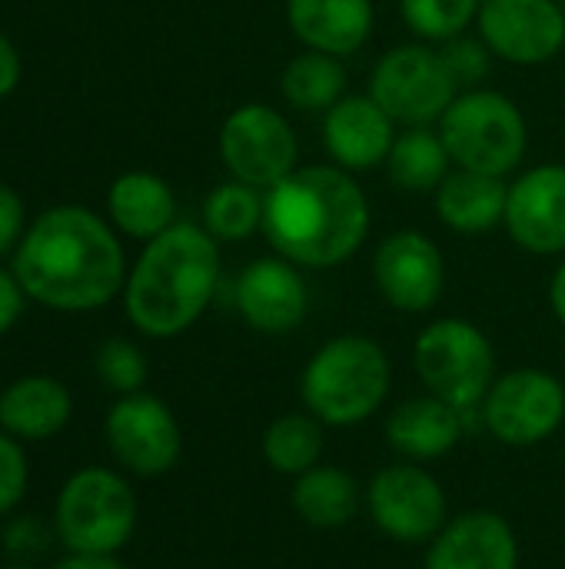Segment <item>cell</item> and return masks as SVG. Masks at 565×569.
<instances>
[{
	"label": "cell",
	"instance_id": "cell-21",
	"mask_svg": "<svg viewBox=\"0 0 565 569\" xmlns=\"http://www.w3.org/2000/svg\"><path fill=\"white\" fill-rule=\"evenodd\" d=\"M466 433V420L456 407L440 397H416L396 407L386 423V440L396 453L413 463L446 457Z\"/></svg>",
	"mask_w": 565,
	"mask_h": 569
},
{
	"label": "cell",
	"instance_id": "cell-9",
	"mask_svg": "<svg viewBox=\"0 0 565 569\" xmlns=\"http://www.w3.org/2000/svg\"><path fill=\"white\" fill-rule=\"evenodd\" d=\"M483 427L506 447H536L565 420V387L549 370L523 367L493 380L483 407Z\"/></svg>",
	"mask_w": 565,
	"mask_h": 569
},
{
	"label": "cell",
	"instance_id": "cell-37",
	"mask_svg": "<svg viewBox=\"0 0 565 569\" xmlns=\"http://www.w3.org/2000/svg\"><path fill=\"white\" fill-rule=\"evenodd\" d=\"M53 569H127L117 557H90V553H67Z\"/></svg>",
	"mask_w": 565,
	"mask_h": 569
},
{
	"label": "cell",
	"instance_id": "cell-31",
	"mask_svg": "<svg viewBox=\"0 0 565 569\" xmlns=\"http://www.w3.org/2000/svg\"><path fill=\"white\" fill-rule=\"evenodd\" d=\"M440 53H443L453 80L460 83V90H473L490 73V63H493V50L483 43V37L473 40V37H463L460 33V37L446 40L440 47Z\"/></svg>",
	"mask_w": 565,
	"mask_h": 569
},
{
	"label": "cell",
	"instance_id": "cell-32",
	"mask_svg": "<svg viewBox=\"0 0 565 569\" xmlns=\"http://www.w3.org/2000/svg\"><path fill=\"white\" fill-rule=\"evenodd\" d=\"M30 483V467H27V450L17 437L0 430V517H10Z\"/></svg>",
	"mask_w": 565,
	"mask_h": 569
},
{
	"label": "cell",
	"instance_id": "cell-4",
	"mask_svg": "<svg viewBox=\"0 0 565 569\" xmlns=\"http://www.w3.org/2000/svg\"><path fill=\"white\" fill-rule=\"evenodd\" d=\"M390 383L393 367L386 350L363 333H343L310 357L300 393L323 427H356L383 407Z\"/></svg>",
	"mask_w": 565,
	"mask_h": 569
},
{
	"label": "cell",
	"instance_id": "cell-15",
	"mask_svg": "<svg viewBox=\"0 0 565 569\" xmlns=\"http://www.w3.org/2000/svg\"><path fill=\"white\" fill-rule=\"evenodd\" d=\"M503 223L529 253H565V163H539L513 180Z\"/></svg>",
	"mask_w": 565,
	"mask_h": 569
},
{
	"label": "cell",
	"instance_id": "cell-35",
	"mask_svg": "<svg viewBox=\"0 0 565 569\" xmlns=\"http://www.w3.org/2000/svg\"><path fill=\"white\" fill-rule=\"evenodd\" d=\"M23 303H27V293L20 290L13 270H0V337H7L17 327Z\"/></svg>",
	"mask_w": 565,
	"mask_h": 569
},
{
	"label": "cell",
	"instance_id": "cell-28",
	"mask_svg": "<svg viewBox=\"0 0 565 569\" xmlns=\"http://www.w3.org/2000/svg\"><path fill=\"white\" fill-rule=\"evenodd\" d=\"M203 227L220 243H240L263 230V190L226 180L203 200Z\"/></svg>",
	"mask_w": 565,
	"mask_h": 569
},
{
	"label": "cell",
	"instance_id": "cell-13",
	"mask_svg": "<svg viewBox=\"0 0 565 569\" xmlns=\"http://www.w3.org/2000/svg\"><path fill=\"white\" fill-rule=\"evenodd\" d=\"M476 27L493 57L516 67L549 63L565 47L559 0H483Z\"/></svg>",
	"mask_w": 565,
	"mask_h": 569
},
{
	"label": "cell",
	"instance_id": "cell-17",
	"mask_svg": "<svg viewBox=\"0 0 565 569\" xmlns=\"http://www.w3.org/2000/svg\"><path fill=\"white\" fill-rule=\"evenodd\" d=\"M396 140V120L366 93H346L323 113V143L336 167L350 173L386 163Z\"/></svg>",
	"mask_w": 565,
	"mask_h": 569
},
{
	"label": "cell",
	"instance_id": "cell-20",
	"mask_svg": "<svg viewBox=\"0 0 565 569\" xmlns=\"http://www.w3.org/2000/svg\"><path fill=\"white\" fill-rule=\"evenodd\" d=\"M73 417L70 390L47 373H30L0 390V430L20 443H43L67 430Z\"/></svg>",
	"mask_w": 565,
	"mask_h": 569
},
{
	"label": "cell",
	"instance_id": "cell-2",
	"mask_svg": "<svg viewBox=\"0 0 565 569\" xmlns=\"http://www.w3.org/2000/svg\"><path fill=\"white\" fill-rule=\"evenodd\" d=\"M370 200L350 170L336 163L296 167L263 190V237L270 247L310 270L346 263L370 237Z\"/></svg>",
	"mask_w": 565,
	"mask_h": 569
},
{
	"label": "cell",
	"instance_id": "cell-29",
	"mask_svg": "<svg viewBox=\"0 0 565 569\" xmlns=\"http://www.w3.org/2000/svg\"><path fill=\"white\" fill-rule=\"evenodd\" d=\"M483 0H400L406 27L426 43H446L460 37L476 17Z\"/></svg>",
	"mask_w": 565,
	"mask_h": 569
},
{
	"label": "cell",
	"instance_id": "cell-12",
	"mask_svg": "<svg viewBox=\"0 0 565 569\" xmlns=\"http://www.w3.org/2000/svg\"><path fill=\"white\" fill-rule=\"evenodd\" d=\"M373 523L400 543H430L446 527V493L440 480L413 463L383 467L366 487Z\"/></svg>",
	"mask_w": 565,
	"mask_h": 569
},
{
	"label": "cell",
	"instance_id": "cell-36",
	"mask_svg": "<svg viewBox=\"0 0 565 569\" xmlns=\"http://www.w3.org/2000/svg\"><path fill=\"white\" fill-rule=\"evenodd\" d=\"M20 53L7 33H0V100H7L20 83Z\"/></svg>",
	"mask_w": 565,
	"mask_h": 569
},
{
	"label": "cell",
	"instance_id": "cell-18",
	"mask_svg": "<svg viewBox=\"0 0 565 569\" xmlns=\"http://www.w3.org/2000/svg\"><path fill=\"white\" fill-rule=\"evenodd\" d=\"M426 569H519V540L506 517L470 510L433 537Z\"/></svg>",
	"mask_w": 565,
	"mask_h": 569
},
{
	"label": "cell",
	"instance_id": "cell-22",
	"mask_svg": "<svg viewBox=\"0 0 565 569\" xmlns=\"http://www.w3.org/2000/svg\"><path fill=\"white\" fill-rule=\"evenodd\" d=\"M107 213L120 233L147 243L176 223V193L163 177L150 170H130L110 183Z\"/></svg>",
	"mask_w": 565,
	"mask_h": 569
},
{
	"label": "cell",
	"instance_id": "cell-24",
	"mask_svg": "<svg viewBox=\"0 0 565 569\" xmlns=\"http://www.w3.org/2000/svg\"><path fill=\"white\" fill-rule=\"evenodd\" d=\"M293 510L313 530H340L360 510V487L340 467H313L293 483Z\"/></svg>",
	"mask_w": 565,
	"mask_h": 569
},
{
	"label": "cell",
	"instance_id": "cell-25",
	"mask_svg": "<svg viewBox=\"0 0 565 569\" xmlns=\"http://www.w3.org/2000/svg\"><path fill=\"white\" fill-rule=\"evenodd\" d=\"M450 163H453V157L443 143L440 130L406 127L403 133H396L393 150L383 167H386L393 187H400L406 193H436L440 183L453 173Z\"/></svg>",
	"mask_w": 565,
	"mask_h": 569
},
{
	"label": "cell",
	"instance_id": "cell-19",
	"mask_svg": "<svg viewBox=\"0 0 565 569\" xmlns=\"http://www.w3.org/2000/svg\"><path fill=\"white\" fill-rule=\"evenodd\" d=\"M373 20V0H286L290 33L306 50H320L340 60L370 40Z\"/></svg>",
	"mask_w": 565,
	"mask_h": 569
},
{
	"label": "cell",
	"instance_id": "cell-26",
	"mask_svg": "<svg viewBox=\"0 0 565 569\" xmlns=\"http://www.w3.org/2000/svg\"><path fill=\"white\" fill-rule=\"evenodd\" d=\"M280 93L303 113H326L346 97V70L340 57L303 50L280 73Z\"/></svg>",
	"mask_w": 565,
	"mask_h": 569
},
{
	"label": "cell",
	"instance_id": "cell-6",
	"mask_svg": "<svg viewBox=\"0 0 565 569\" xmlns=\"http://www.w3.org/2000/svg\"><path fill=\"white\" fill-rule=\"evenodd\" d=\"M440 137L460 170L509 177L529 147V127L513 97L486 87L463 90L440 120Z\"/></svg>",
	"mask_w": 565,
	"mask_h": 569
},
{
	"label": "cell",
	"instance_id": "cell-11",
	"mask_svg": "<svg viewBox=\"0 0 565 569\" xmlns=\"http://www.w3.org/2000/svg\"><path fill=\"white\" fill-rule=\"evenodd\" d=\"M103 437L113 460L133 477H163L176 467L183 453V433L173 410L153 393H127L120 397L107 420Z\"/></svg>",
	"mask_w": 565,
	"mask_h": 569
},
{
	"label": "cell",
	"instance_id": "cell-14",
	"mask_svg": "<svg viewBox=\"0 0 565 569\" xmlns=\"http://www.w3.org/2000/svg\"><path fill=\"white\" fill-rule=\"evenodd\" d=\"M373 280L390 307L403 313H426L443 293L446 263L440 247L426 233L396 230L376 247Z\"/></svg>",
	"mask_w": 565,
	"mask_h": 569
},
{
	"label": "cell",
	"instance_id": "cell-7",
	"mask_svg": "<svg viewBox=\"0 0 565 569\" xmlns=\"http://www.w3.org/2000/svg\"><path fill=\"white\" fill-rule=\"evenodd\" d=\"M413 363L423 387L460 413L480 410L496 380V353L490 337L460 317L430 323L416 337Z\"/></svg>",
	"mask_w": 565,
	"mask_h": 569
},
{
	"label": "cell",
	"instance_id": "cell-1",
	"mask_svg": "<svg viewBox=\"0 0 565 569\" xmlns=\"http://www.w3.org/2000/svg\"><path fill=\"white\" fill-rule=\"evenodd\" d=\"M127 273L113 227L80 203L40 213L13 250V277L27 300L57 313L107 307L123 293Z\"/></svg>",
	"mask_w": 565,
	"mask_h": 569
},
{
	"label": "cell",
	"instance_id": "cell-39",
	"mask_svg": "<svg viewBox=\"0 0 565 569\" xmlns=\"http://www.w3.org/2000/svg\"><path fill=\"white\" fill-rule=\"evenodd\" d=\"M0 569H37V567H33V563H20V560H17V563H10V567H0Z\"/></svg>",
	"mask_w": 565,
	"mask_h": 569
},
{
	"label": "cell",
	"instance_id": "cell-3",
	"mask_svg": "<svg viewBox=\"0 0 565 569\" xmlns=\"http://www.w3.org/2000/svg\"><path fill=\"white\" fill-rule=\"evenodd\" d=\"M220 283V240L206 227L176 220L170 230L143 243L127 273V320L153 340L186 333L213 303Z\"/></svg>",
	"mask_w": 565,
	"mask_h": 569
},
{
	"label": "cell",
	"instance_id": "cell-5",
	"mask_svg": "<svg viewBox=\"0 0 565 569\" xmlns=\"http://www.w3.org/2000/svg\"><path fill=\"white\" fill-rule=\"evenodd\" d=\"M137 497L130 483L107 467L77 470L57 493L53 530L67 553L117 557L137 530Z\"/></svg>",
	"mask_w": 565,
	"mask_h": 569
},
{
	"label": "cell",
	"instance_id": "cell-10",
	"mask_svg": "<svg viewBox=\"0 0 565 569\" xmlns=\"http://www.w3.org/2000/svg\"><path fill=\"white\" fill-rule=\"evenodd\" d=\"M220 160L233 180L270 190L300 167V140L280 110L243 103L220 127Z\"/></svg>",
	"mask_w": 565,
	"mask_h": 569
},
{
	"label": "cell",
	"instance_id": "cell-30",
	"mask_svg": "<svg viewBox=\"0 0 565 569\" xmlns=\"http://www.w3.org/2000/svg\"><path fill=\"white\" fill-rule=\"evenodd\" d=\"M93 370L103 380V387L120 393V397L140 393L147 377H150L147 353L133 340H123V337H110L100 343V350L93 357Z\"/></svg>",
	"mask_w": 565,
	"mask_h": 569
},
{
	"label": "cell",
	"instance_id": "cell-38",
	"mask_svg": "<svg viewBox=\"0 0 565 569\" xmlns=\"http://www.w3.org/2000/svg\"><path fill=\"white\" fill-rule=\"evenodd\" d=\"M549 307H553L556 320L565 327V260L556 267V273L549 280Z\"/></svg>",
	"mask_w": 565,
	"mask_h": 569
},
{
	"label": "cell",
	"instance_id": "cell-34",
	"mask_svg": "<svg viewBox=\"0 0 565 569\" xmlns=\"http://www.w3.org/2000/svg\"><path fill=\"white\" fill-rule=\"evenodd\" d=\"M23 200L17 197L13 187L0 183V257L13 253L17 243L23 240Z\"/></svg>",
	"mask_w": 565,
	"mask_h": 569
},
{
	"label": "cell",
	"instance_id": "cell-16",
	"mask_svg": "<svg viewBox=\"0 0 565 569\" xmlns=\"http://www.w3.org/2000/svg\"><path fill=\"white\" fill-rule=\"evenodd\" d=\"M236 310L256 333L283 337L306 320L310 293L296 263L276 257L253 260L236 280Z\"/></svg>",
	"mask_w": 565,
	"mask_h": 569
},
{
	"label": "cell",
	"instance_id": "cell-8",
	"mask_svg": "<svg viewBox=\"0 0 565 569\" xmlns=\"http://www.w3.org/2000/svg\"><path fill=\"white\" fill-rule=\"evenodd\" d=\"M370 97L403 127H433L460 97V83L440 50L403 43L386 50L373 67Z\"/></svg>",
	"mask_w": 565,
	"mask_h": 569
},
{
	"label": "cell",
	"instance_id": "cell-33",
	"mask_svg": "<svg viewBox=\"0 0 565 569\" xmlns=\"http://www.w3.org/2000/svg\"><path fill=\"white\" fill-rule=\"evenodd\" d=\"M57 540V530H53V520L50 527H43L40 517L33 513H20V517H10L7 527H3V547L10 557H17L20 563L30 560V557H40L50 550V543Z\"/></svg>",
	"mask_w": 565,
	"mask_h": 569
},
{
	"label": "cell",
	"instance_id": "cell-27",
	"mask_svg": "<svg viewBox=\"0 0 565 569\" xmlns=\"http://www.w3.org/2000/svg\"><path fill=\"white\" fill-rule=\"evenodd\" d=\"M263 460L283 477H303L323 460V423L313 413H283L263 433Z\"/></svg>",
	"mask_w": 565,
	"mask_h": 569
},
{
	"label": "cell",
	"instance_id": "cell-23",
	"mask_svg": "<svg viewBox=\"0 0 565 569\" xmlns=\"http://www.w3.org/2000/svg\"><path fill=\"white\" fill-rule=\"evenodd\" d=\"M509 183L506 177H490L476 170H453L436 190V213L453 233H490L506 220Z\"/></svg>",
	"mask_w": 565,
	"mask_h": 569
}]
</instances>
